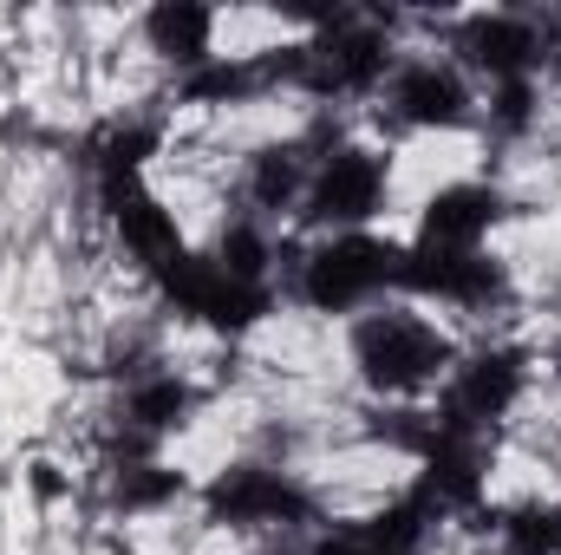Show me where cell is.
Wrapping results in <instances>:
<instances>
[{"instance_id":"5b68a950","label":"cell","mask_w":561,"mask_h":555,"mask_svg":"<svg viewBox=\"0 0 561 555\" xmlns=\"http://www.w3.org/2000/svg\"><path fill=\"white\" fill-rule=\"evenodd\" d=\"M209 510L222 523H300L307 517V497L275 477V471H236L209 490Z\"/></svg>"},{"instance_id":"7c38bea8","label":"cell","mask_w":561,"mask_h":555,"mask_svg":"<svg viewBox=\"0 0 561 555\" xmlns=\"http://www.w3.org/2000/svg\"><path fill=\"white\" fill-rule=\"evenodd\" d=\"M503 536H510V555H556L561 550V510L523 503V510H510Z\"/></svg>"},{"instance_id":"ba28073f","label":"cell","mask_w":561,"mask_h":555,"mask_svg":"<svg viewBox=\"0 0 561 555\" xmlns=\"http://www.w3.org/2000/svg\"><path fill=\"white\" fill-rule=\"evenodd\" d=\"M392 105H399V118H412V125H457V118H463V105H470V92H463V79H457V72L412 66V72H399Z\"/></svg>"},{"instance_id":"4fadbf2b","label":"cell","mask_w":561,"mask_h":555,"mask_svg":"<svg viewBox=\"0 0 561 555\" xmlns=\"http://www.w3.org/2000/svg\"><path fill=\"white\" fill-rule=\"evenodd\" d=\"M249 190H255V203H262V209H287V203H294V190H300V157H294V150H262V157H255Z\"/></svg>"},{"instance_id":"6da1fadb","label":"cell","mask_w":561,"mask_h":555,"mask_svg":"<svg viewBox=\"0 0 561 555\" xmlns=\"http://www.w3.org/2000/svg\"><path fill=\"white\" fill-rule=\"evenodd\" d=\"M353 353H359V373H366V386H379V393H419L431 386L437 373H444V360H450V347L412 320V314H379V320H366L359 333H353Z\"/></svg>"},{"instance_id":"277c9868","label":"cell","mask_w":561,"mask_h":555,"mask_svg":"<svg viewBox=\"0 0 561 555\" xmlns=\"http://www.w3.org/2000/svg\"><path fill=\"white\" fill-rule=\"evenodd\" d=\"M379 190H386L379 163L359 157V150H340V157L313 177V190H307V216H313V223H366V216L379 209Z\"/></svg>"},{"instance_id":"5bb4252c","label":"cell","mask_w":561,"mask_h":555,"mask_svg":"<svg viewBox=\"0 0 561 555\" xmlns=\"http://www.w3.org/2000/svg\"><path fill=\"white\" fill-rule=\"evenodd\" d=\"M183 412H190V393L176 380H157V386H138L131 393V424L138 431H163V424H176Z\"/></svg>"},{"instance_id":"e0dca14e","label":"cell","mask_w":561,"mask_h":555,"mask_svg":"<svg viewBox=\"0 0 561 555\" xmlns=\"http://www.w3.org/2000/svg\"><path fill=\"white\" fill-rule=\"evenodd\" d=\"M536 39H542V59H549V66L561 72V13L549 20V26H542V33H536Z\"/></svg>"},{"instance_id":"9c48e42d","label":"cell","mask_w":561,"mask_h":555,"mask_svg":"<svg viewBox=\"0 0 561 555\" xmlns=\"http://www.w3.org/2000/svg\"><path fill=\"white\" fill-rule=\"evenodd\" d=\"M490 216H496L490 190H444L424 209V249H470L490 229Z\"/></svg>"},{"instance_id":"7a4b0ae2","label":"cell","mask_w":561,"mask_h":555,"mask_svg":"<svg viewBox=\"0 0 561 555\" xmlns=\"http://www.w3.org/2000/svg\"><path fill=\"white\" fill-rule=\"evenodd\" d=\"M392 269H399V256H386L379 242L340 236V242H327V249L313 256V269H307V301H313V307H353V301H366L379 281H392Z\"/></svg>"},{"instance_id":"30bf717a","label":"cell","mask_w":561,"mask_h":555,"mask_svg":"<svg viewBox=\"0 0 561 555\" xmlns=\"http://www.w3.org/2000/svg\"><path fill=\"white\" fill-rule=\"evenodd\" d=\"M209 33H216V20L203 7H157L150 13V39L170 59H203L209 53Z\"/></svg>"},{"instance_id":"9a60e30c","label":"cell","mask_w":561,"mask_h":555,"mask_svg":"<svg viewBox=\"0 0 561 555\" xmlns=\"http://www.w3.org/2000/svg\"><path fill=\"white\" fill-rule=\"evenodd\" d=\"M170 490H176L170 471H157V464H118V503H125V510L157 503V497H170Z\"/></svg>"},{"instance_id":"8992f818","label":"cell","mask_w":561,"mask_h":555,"mask_svg":"<svg viewBox=\"0 0 561 555\" xmlns=\"http://www.w3.org/2000/svg\"><path fill=\"white\" fill-rule=\"evenodd\" d=\"M457 53L477 66V72H490V79H523L536 59H542V39H536V26L529 20H470L463 26V39H457Z\"/></svg>"},{"instance_id":"3957f363","label":"cell","mask_w":561,"mask_h":555,"mask_svg":"<svg viewBox=\"0 0 561 555\" xmlns=\"http://www.w3.org/2000/svg\"><path fill=\"white\" fill-rule=\"evenodd\" d=\"M386 66V46L373 33H327L313 46L294 53V72L313 86V92H353V86H373Z\"/></svg>"},{"instance_id":"ac0fdd59","label":"cell","mask_w":561,"mask_h":555,"mask_svg":"<svg viewBox=\"0 0 561 555\" xmlns=\"http://www.w3.org/2000/svg\"><path fill=\"white\" fill-rule=\"evenodd\" d=\"M313 555H373V550H366V536L353 530V536H333V543H320Z\"/></svg>"},{"instance_id":"2e32d148","label":"cell","mask_w":561,"mask_h":555,"mask_svg":"<svg viewBox=\"0 0 561 555\" xmlns=\"http://www.w3.org/2000/svg\"><path fill=\"white\" fill-rule=\"evenodd\" d=\"M255 86H262L255 66H209V72L190 79V99H242V92H255Z\"/></svg>"},{"instance_id":"52a82bcc","label":"cell","mask_w":561,"mask_h":555,"mask_svg":"<svg viewBox=\"0 0 561 555\" xmlns=\"http://www.w3.org/2000/svg\"><path fill=\"white\" fill-rule=\"evenodd\" d=\"M516 386H523L516 353H477V360L457 373V386H450V399H444V412H437V418L483 424V418H496L510 399H516Z\"/></svg>"},{"instance_id":"8fae6325","label":"cell","mask_w":561,"mask_h":555,"mask_svg":"<svg viewBox=\"0 0 561 555\" xmlns=\"http://www.w3.org/2000/svg\"><path fill=\"white\" fill-rule=\"evenodd\" d=\"M118 223H125V236H131V249H138L144 262H157V269H170L183 249H176V229L163 223V209L157 203H144V196H131L125 209H118Z\"/></svg>"}]
</instances>
